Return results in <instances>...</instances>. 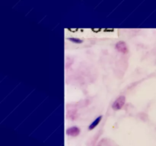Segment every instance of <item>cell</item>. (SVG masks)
<instances>
[{
  "label": "cell",
  "instance_id": "2",
  "mask_svg": "<svg viewBox=\"0 0 156 146\" xmlns=\"http://www.w3.org/2000/svg\"><path fill=\"white\" fill-rule=\"evenodd\" d=\"M116 49L119 51L121 53L126 54L128 53V47L126 45V43L123 41H119L116 43L115 45Z\"/></svg>",
  "mask_w": 156,
  "mask_h": 146
},
{
  "label": "cell",
  "instance_id": "3",
  "mask_svg": "<svg viewBox=\"0 0 156 146\" xmlns=\"http://www.w3.org/2000/svg\"><path fill=\"white\" fill-rule=\"evenodd\" d=\"M66 134L69 136H72V137H75L80 134V129L77 126L69 127L66 130Z\"/></svg>",
  "mask_w": 156,
  "mask_h": 146
},
{
  "label": "cell",
  "instance_id": "4",
  "mask_svg": "<svg viewBox=\"0 0 156 146\" xmlns=\"http://www.w3.org/2000/svg\"><path fill=\"white\" fill-rule=\"evenodd\" d=\"M101 119H102V116H98V118L95 119V120H94L93 121L91 124H90L89 126H88V130H92V129H94V128H95V127L99 124V122H100Z\"/></svg>",
  "mask_w": 156,
  "mask_h": 146
},
{
  "label": "cell",
  "instance_id": "1",
  "mask_svg": "<svg viewBox=\"0 0 156 146\" xmlns=\"http://www.w3.org/2000/svg\"><path fill=\"white\" fill-rule=\"evenodd\" d=\"M125 101H126V97L124 96L118 97L115 101H113V104H112V109L114 110H121L125 104Z\"/></svg>",
  "mask_w": 156,
  "mask_h": 146
},
{
  "label": "cell",
  "instance_id": "5",
  "mask_svg": "<svg viewBox=\"0 0 156 146\" xmlns=\"http://www.w3.org/2000/svg\"><path fill=\"white\" fill-rule=\"evenodd\" d=\"M69 41H70L71 42H73V43H81L83 41L81 39L79 38H75V37H70V38H68Z\"/></svg>",
  "mask_w": 156,
  "mask_h": 146
}]
</instances>
